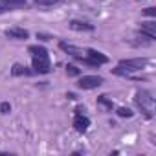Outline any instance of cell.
<instances>
[{
	"mask_svg": "<svg viewBox=\"0 0 156 156\" xmlns=\"http://www.w3.org/2000/svg\"><path fill=\"white\" fill-rule=\"evenodd\" d=\"M134 103L136 107L147 116V118H152V112H154V98L151 92L147 90H138L136 92V98H134Z\"/></svg>",
	"mask_w": 156,
	"mask_h": 156,
	"instance_id": "6da1fadb",
	"label": "cell"
},
{
	"mask_svg": "<svg viewBox=\"0 0 156 156\" xmlns=\"http://www.w3.org/2000/svg\"><path fill=\"white\" fill-rule=\"evenodd\" d=\"M72 125H73V129H75L77 132H81V134L88 130V127H90V118L85 116V107H77V108H75Z\"/></svg>",
	"mask_w": 156,
	"mask_h": 156,
	"instance_id": "7a4b0ae2",
	"label": "cell"
},
{
	"mask_svg": "<svg viewBox=\"0 0 156 156\" xmlns=\"http://www.w3.org/2000/svg\"><path fill=\"white\" fill-rule=\"evenodd\" d=\"M101 85H103V77H99V75H83L77 81V87L83 90H94Z\"/></svg>",
	"mask_w": 156,
	"mask_h": 156,
	"instance_id": "3957f363",
	"label": "cell"
},
{
	"mask_svg": "<svg viewBox=\"0 0 156 156\" xmlns=\"http://www.w3.org/2000/svg\"><path fill=\"white\" fill-rule=\"evenodd\" d=\"M149 64V59L147 57H136V59H121L119 61V66L123 68H129L130 72H138L141 68H145Z\"/></svg>",
	"mask_w": 156,
	"mask_h": 156,
	"instance_id": "277c9868",
	"label": "cell"
},
{
	"mask_svg": "<svg viewBox=\"0 0 156 156\" xmlns=\"http://www.w3.org/2000/svg\"><path fill=\"white\" fill-rule=\"evenodd\" d=\"M138 35H141L143 39H147L149 42H152L156 39V24H154V20L141 22V28L138 30Z\"/></svg>",
	"mask_w": 156,
	"mask_h": 156,
	"instance_id": "5b68a950",
	"label": "cell"
},
{
	"mask_svg": "<svg viewBox=\"0 0 156 156\" xmlns=\"http://www.w3.org/2000/svg\"><path fill=\"white\" fill-rule=\"evenodd\" d=\"M33 72L35 73H50L51 72V64H50V57H33Z\"/></svg>",
	"mask_w": 156,
	"mask_h": 156,
	"instance_id": "8992f818",
	"label": "cell"
},
{
	"mask_svg": "<svg viewBox=\"0 0 156 156\" xmlns=\"http://www.w3.org/2000/svg\"><path fill=\"white\" fill-rule=\"evenodd\" d=\"M59 48H61L62 51H66L68 55L75 57V59H81V57H85V53H87V50H83V48H79V46H73V44H68V42H64V41L59 42Z\"/></svg>",
	"mask_w": 156,
	"mask_h": 156,
	"instance_id": "52a82bcc",
	"label": "cell"
},
{
	"mask_svg": "<svg viewBox=\"0 0 156 156\" xmlns=\"http://www.w3.org/2000/svg\"><path fill=\"white\" fill-rule=\"evenodd\" d=\"M85 55H87L90 61H94L96 66H101V64H107V62H108V57H107L105 53H101V51H98V50H92V48H88Z\"/></svg>",
	"mask_w": 156,
	"mask_h": 156,
	"instance_id": "ba28073f",
	"label": "cell"
},
{
	"mask_svg": "<svg viewBox=\"0 0 156 156\" xmlns=\"http://www.w3.org/2000/svg\"><path fill=\"white\" fill-rule=\"evenodd\" d=\"M6 37L15 39V41H26L30 37V33L24 28H9V30H6Z\"/></svg>",
	"mask_w": 156,
	"mask_h": 156,
	"instance_id": "9c48e42d",
	"label": "cell"
},
{
	"mask_svg": "<svg viewBox=\"0 0 156 156\" xmlns=\"http://www.w3.org/2000/svg\"><path fill=\"white\" fill-rule=\"evenodd\" d=\"M35 72L33 70H30L28 66H24V64H20V62H15L13 66H11V75L13 77H22V75H33Z\"/></svg>",
	"mask_w": 156,
	"mask_h": 156,
	"instance_id": "30bf717a",
	"label": "cell"
},
{
	"mask_svg": "<svg viewBox=\"0 0 156 156\" xmlns=\"http://www.w3.org/2000/svg\"><path fill=\"white\" fill-rule=\"evenodd\" d=\"M68 26L73 31H94V24H88V22H83V20H70Z\"/></svg>",
	"mask_w": 156,
	"mask_h": 156,
	"instance_id": "8fae6325",
	"label": "cell"
},
{
	"mask_svg": "<svg viewBox=\"0 0 156 156\" xmlns=\"http://www.w3.org/2000/svg\"><path fill=\"white\" fill-rule=\"evenodd\" d=\"M0 4H2L6 9H19V8H24L28 4V0H0Z\"/></svg>",
	"mask_w": 156,
	"mask_h": 156,
	"instance_id": "7c38bea8",
	"label": "cell"
},
{
	"mask_svg": "<svg viewBox=\"0 0 156 156\" xmlns=\"http://www.w3.org/2000/svg\"><path fill=\"white\" fill-rule=\"evenodd\" d=\"M28 51L31 53V57H50L48 55V50L44 46H39V44H31L28 48Z\"/></svg>",
	"mask_w": 156,
	"mask_h": 156,
	"instance_id": "4fadbf2b",
	"label": "cell"
},
{
	"mask_svg": "<svg viewBox=\"0 0 156 156\" xmlns=\"http://www.w3.org/2000/svg\"><path fill=\"white\" fill-rule=\"evenodd\" d=\"M98 105H99V107H103L107 112L114 110V103H112V99H108L107 96H99V98H98Z\"/></svg>",
	"mask_w": 156,
	"mask_h": 156,
	"instance_id": "5bb4252c",
	"label": "cell"
},
{
	"mask_svg": "<svg viewBox=\"0 0 156 156\" xmlns=\"http://www.w3.org/2000/svg\"><path fill=\"white\" fill-rule=\"evenodd\" d=\"M116 114H118L119 118H132V116H134V112H132L130 108H127V107H119V108H116Z\"/></svg>",
	"mask_w": 156,
	"mask_h": 156,
	"instance_id": "9a60e30c",
	"label": "cell"
},
{
	"mask_svg": "<svg viewBox=\"0 0 156 156\" xmlns=\"http://www.w3.org/2000/svg\"><path fill=\"white\" fill-rule=\"evenodd\" d=\"M66 75L68 77H79L81 75V70L77 68V66H73V64H68L66 66Z\"/></svg>",
	"mask_w": 156,
	"mask_h": 156,
	"instance_id": "2e32d148",
	"label": "cell"
},
{
	"mask_svg": "<svg viewBox=\"0 0 156 156\" xmlns=\"http://www.w3.org/2000/svg\"><path fill=\"white\" fill-rule=\"evenodd\" d=\"M57 2H59V0H35L37 6H44V8H46V6H53V4H57Z\"/></svg>",
	"mask_w": 156,
	"mask_h": 156,
	"instance_id": "e0dca14e",
	"label": "cell"
},
{
	"mask_svg": "<svg viewBox=\"0 0 156 156\" xmlns=\"http://www.w3.org/2000/svg\"><path fill=\"white\" fill-rule=\"evenodd\" d=\"M0 112H2V114H9V112H11V105H9L8 101L0 103Z\"/></svg>",
	"mask_w": 156,
	"mask_h": 156,
	"instance_id": "ac0fdd59",
	"label": "cell"
},
{
	"mask_svg": "<svg viewBox=\"0 0 156 156\" xmlns=\"http://www.w3.org/2000/svg\"><path fill=\"white\" fill-rule=\"evenodd\" d=\"M37 39H39V41H50V39H53V37L48 35V33H37Z\"/></svg>",
	"mask_w": 156,
	"mask_h": 156,
	"instance_id": "d6986e66",
	"label": "cell"
},
{
	"mask_svg": "<svg viewBox=\"0 0 156 156\" xmlns=\"http://www.w3.org/2000/svg\"><path fill=\"white\" fill-rule=\"evenodd\" d=\"M143 13H145L147 17H156V11H154V8H147Z\"/></svg>",
	"mask_w": 156,
	"mask_h": 156,
	"instance_id": "ffe728a7",
	"label": "cell"
},
{
	"mask_svg": "<svg viewBox=\"0 0 156 156\" xmlns=\"http://www.w3.org/2000/svg\"><path fill=\"white\" fill-rule=\"evenodd\" d=\"M66 98H68V99H77V96H75V94H72V92H70V94H66Z\"/></svg>",
	"mask_w": 156,
	"mask_h": 156,
	"instance_id": "44dd1931",
	"label": "cell"
},
{
	"mask_svg": "<svg viewBox=\"0 0 156 156\" xmlns=\"http://www.w3.org/2000/svg\"><path fill=\"white\" fill-rule=\"evenodd\" d=\"M4 11H8V9H6V8H4V6H2V4H0V15H2V13H4Z\"/></svg>",
	"mask_w": 156,
	"mask_h": 156,
	"instance_id": "7402d4cb",
	"label": "cell"
}]
</instances>
